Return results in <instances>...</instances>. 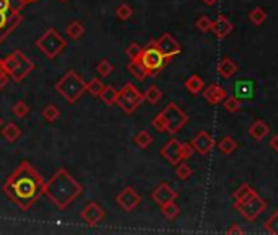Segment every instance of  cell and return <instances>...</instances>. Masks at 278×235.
Masks as SVG:
<instances>
[{"label": "cell", "mask_w": 278, "mask_h": 235, "mask_svg": "<svg viewBox=\"0 0 278 235\" xmlns=\"http://www.w3.org/2000/svg\"><path fill=\"white\" fill-rule=\"evenodd\" d=\"M252 92H254V83L250 80H239L234 87V97L236 98H246L250 100L252 98Z\"/></svg>", "instance_id": "20"}, {"label": "cell", "mask_w": 278, "mask_h": 235, "mask_svg": "<svg viewBox=\"0 0 278 235\" xmlns=\"http://www.w3.org/2000/svg\"><path fill=\"white\" fill-rule=\"evenodd\" d=\"M21 23L20 10H10V12H0V43Z\"/></svg>", "instance_id": "11"}, {"label": "cell", "mask_w": 278, "mask_h": 235, "mask_svg": "<svg viewBox=\"0 0 278 235\" xmlns=\"http://www.w3.org/2000/svg\"><path fill=\"white\" fill-rule=\"evenodd\" d=\"M0 72H5V67H3V59H0Z\"/></svg>", "instance_id": "51"}, {"label": "cell", "mask_w": 278, "mask_h": 235, "mask_svg": "<svg viewBox=\"0 0 278 235\" xmlns=\"http://www.w3.org/2000/svg\"><path fill=\"white\" fill-rule=\"evenodd\" d=\"M193 154V147L190 144H187V142H182V159L183 160H187V159H190Z\"/></svg>", "instance_id": "45"}, {"label": "cell", "mask_w": 278, "mask_h": 235, "mask_svg": "<svg viewBox=\"0 0 278 235\" xmlns=\"http://www.w3.org/2000/svg\"><path fill=\"white\" fill-rule=\"evenodd\" d=\"M0 126H2V119H0Z\"/></svg>", "instance_id": "53"}, {"label": "cell", "mask_w": 278, "mask_h": 235, "mask_svg": "<svg viewBox=\"0 0 278 235\" xmlns=\"http://www.w3.org/2000/svg\"><path fill=\"white\" fill-rule=\"evenodd\" d=\"M249 20H250V23L255 25V26L264 25L265 20H267V12L262 7H255L249 12Z\"/></svg>", "instance_id": "27"}, {"label": "cell", "mask_w": 278, "mask_h": 235, "mask_svg": "<svg viewBox=\"0 0 278 235\" xmlns=\"http://www.w3.org/2000/svg\"><path fill=\"white\" fill-rule=\"evenodd\" d=\"M102 88H103V83L100 82L98 78H93V80L85 83V92L90 93L92 97H98L100 92H102Z\"/></svg>", "instance_id": "38"}, {"label": "cell", "mask_w": 278, "mask_h": 235, "mask_svg": "<svg viewBox=\"0 0 278 235\" xmlns=\"http://www.w3.org/2000/svg\"><path fill=\"white\" fill-rule=\"evenodd\" d=\"M190 145L193 147V150H197L198 154L208 155L211 150H213V147H214V139L211 137L207 131H200L197 136L192 139Z\"/></svg>", "instance_id": "14"}, {"label": "cell", "mask_w": 278, "mask_h": 235, "mask_svg": "<svg viewBox=\"0 0 278 235\" xmlns=\"http://www.w3.org/2000/svg\"><path fill=\"white\" fill-rule=\"evenodd\" d=\"M222 105H224V110L229 111V113H237L241 110V102H239V98H236L234 95L232 97H226L222 100Z\"/></svg>", "instance_id": "35"}, {"label": "cell", "mask_w": 278, "mask_h": 235, "mask_svg": "<svg viewBox=\"0 0 278 235\" xmlns=\"http://www.w3.org/2000/svg\"><path fill=\"white\" fill-rule=\"evenodd\" d=\"M12 113L16 116V118H26L30 115V106H28L23 100H20V102H16L12 108Z\"/></svg>", "instance_id": "37"}, {"label": "cell", "mask_w": 278, "mask_h": 235, "mask_svg": "<svg viewBox=\"0 0 278 235\" xmlns=\"http://www.w3.org/2000/svg\"><path fill=\"white\" fill-rule=\"evenodd\" d=\"M20 0H0V12H10V10H21Z\"/></svg>", "instance_id": "41"}, {"label": "cell", "mask_w": 278, "mask_h": 235, "mask_svg": "<svg viewBox=\"0 0 278 235\" xmlns=\"http://www.w3.org/2000/svg\"><path fill=\"white\" fill-rule=\"evenodd\" d=\"M66 31H68V35H69L72 39H80V38L83 36V33H85V26H83L82 21L74 20V21H70V23L68 25V28H66Z\"/></svg>", "instance_id": "26"}, {"label": "cell", "mask_w": 278, "mask_h": 235, "mask_svg": "<svg viewBox=\"0 0 278 235\" xmlns=\"http://www.w3.org/2000/svg\"><path fill=\"white\" fill-rule=\"evenodd\" d=\"M237 72V64L231 58H222L218 64V74L222 78H231Z\"/></svg>", "instance_id": "19"}, {"label": "cell", "mask_w": 278, "mask_h": 235, "mask_svg": "<svg viewBox=\"0 0 278 235\" xmlns=\"http://www.w3.org/2000/svg\"><path fill=\"white\" fill-rule=\"evenodd\" d=\"M41 115H43V118L48 122H54L61 116V111L58 110V106H56V105H46Z\"/></svg>", "instance_id": "33"}, {"label": "cell", "mask_w": 278, "mask_h": 235, "mask_svg": "<svg viewBox=\"0 0 278 235\" xmlns=\"http://www.w3.org/2000/svg\"><path fill=\"white\" fill-rule=\"evenodd\" d=\"M3 67L10 78H13L15 82H21L35 70V62L30 58H26L20 49H16L7 58H3Z\"/></svg>", "instance_id": "3"}, {"label": "cell", "mask_w": 278, "mask_h": 235, "mask_svg": "<svg viewBox=\"0 0 278 235\" xmlns=\"http://www.w3.org/2000/svg\"><path fill=\"white\" fill-rule=\"evenodd\" d=\"M160 154H162V157L169 162L170 165L180 164V162L183 160L182 159V142H179L177 139H170V141L162 147Z\"/></svg>", "instance_id": "15"}, {"label": "cell", "mask_w": 278, "mask_h": 235, "mask_svg": "<svg viewBox=\"0 0 278 235\" xmlns=\"http://www.w3.org/2000/svg\"><path fill=\"white\" fill-rule=\"evenodd\" d=\"M113 64L110 62V60L107 59H103V60H100V62L97 64V72H98V75L100 77H108L111 72H113Z\"/></svg>", "instance_id": "39"}, {"label": "cell", "mask_w": 278, "mask_h": 235, "mask_svg": "<svg viewBox=\"0 0 278 235\" xmlns=\"http://www.w3.org/2000/svg\"><path fill=\"white\" fill-rule=\"evenodd\" d=\"M149 44H152V46L157 48L159 53L162 54L167 60L172 59V58H175V56L180 54V51H182L180 43L177 41V39L172 36L170 33H164V35L160 36L157 41H154V39H152Z\"/></svg>", "instance_id": "10"}, {"label": "cell", "mask_w": 278, "mask_h": 235, "mask_svg": "<svg viewBox=\"0 0 278 235\" xmlns=\"http://www.w3.org/2000/svg\"><path fill=\"white\" fill-rule=\"evenodd\" d=\"M185 88L188 92H190L192 95H198V93H202L203 92V88H205V82H203V78L200 77L198 74H193L187 78V82H185Z\"/></svg>", "instance_id": "23"}, {"label": "cell", "mask_w": 278, "mask_h": 235, "mask_svg": "<svg viewBox=\"0 0 278 235\" xmlns=\"http://www.w3.org/2000/svg\"><path fill=\"white\" fill-rule=\"evenodd\" d=\"M54 88L66 102L74 105L79 102V98L85 93V82H83L74 70H69L63 78H59V82L56 83Z\"/></svg>", "instance_id": "4"}, {"label": "cell", "mask_w": 278, "mask_h": 235, "mask_svg": "<svg viewBox=\"0 0 278 235\" xmlns=\"http://www.w3.org/2000/svg\"><path fill=\"white\" fill-rule=\"evenodd\" d=\"M141 53H142V48L139 46L138 43H133V44H130V46L126 48V56H128V58H130L131 60H133V59H139V56H141Z\"/></svg>", "instance_id": "43"}, {"label": "cell", "mask_w": 278, "mask_h": 235, "mask_svg": "<svg viewBox=\"0 0 278 235\" xmlns=\"http://www.w3.org/2000/svg\"><path fill=\"white\" fill-rule=\"evenodd\" d=\"M202 2L205 3V5H208V7H213L214 3H218L219 0H202Z\"/></svg>", "instance_id": "49"}, {"label": "cell", "mask_w": 278, "mask_h": 235, "mask_svg": "<svg viewBox=\"0 0 278 235\" xmlns=\"http://www.w3.org/2000/svg\"><path fill=\"white\" fill-rule=\"evenodd\" d=\"M254 194H255V191L252 189V186L247 184V183H244L234 191V201H246V199L250 198V196H254Z\"/></svg>", "instance_id": "32"}, {"label": "cell", "mask_w": 278, "mask_h": 235, "mask_svg": "<svg viewBox=\"0 0 278 235\" xmlns=\"http://www.w3.org/2000/svg\"><path fill=\"white\" fill-rule=\"evenodd\" d=\"M142 95L146 102H149L151 105H157L160 102V98H162V90H160L157 85H151L146 90V93H142Z\"/></svg>", "instance_id": "28"}, {"label": "cell", "mask_w": 278, "mask_h": 235, "mask_svg": "<svg viewBox=\"0 0 278 235\" xmlns=\"http://www.w3.org/2000/svg\"><path fill=\"white\" fill-rule=\"evenodd\" d=\"M232 28L234 26H232V23L226 18L224 15H219L218 18L211 23V31H213V35L218 39H224L227 35H231Z\"/></svg>", "instance_id": "18"}, {"label": "cell", "mask_w": 278, "mask_h": 235, "mask_svg": "<svg viewBox=\"0 0 278 235\" xmlns=\"http://www.w3.org/2000/svg\"><path fill=\"white\" fill-rule=\"evenodd\" d=\"M152 127H154V129H157L159 132H165L167 124H165V119H164V115H162V113H159V115L154 116V119H152Z\"/></svg>", "instance_id": "44"}, {"label": "cell", "mask_w": 278, "mask_h": 235, "mask_svg": "<svg viewBox=\"0 0 278 235\" xmlns=\"http://www.w3.org/2000/svg\"><path fill=\"white\" fill-rule=\"evenodd\" d=\"M115 13H116V16H118L120 20L126 21V20H130V18H131V15H133V8H131L128 3H121L120 7H116Z\"/></svg>", "instance_id": "40"}, {"label": "cell", "mask_w": 278, "mask_h": 235, "mask_svg": "<svg viewBox=\"0 0 278 235\" xmlns=\"http://www.w3.org/2000/svg\"><path fill=\"white\" fill-rule=\"evenodd\" d=\"M270 147L275 150V152H278V134L277 136L272 137V141H270Z\"/></svg>", "instance_id": "48"}, {"label": "cell", "mask_w": 278, "mask_h": 235, "mask_svg": "<svg viewBox=\"0 0 278 235\" xmlns=\"http://www.w3.org/2000/svg\"><path fill=\"white\" fill-rule=\"evenodd\" d=\"M80 217L88 224V226H97L98 222L103 221L105 211H103V208L98 203H95V201H90V203H88L85 208L82 209Z\"/></svg>", "instance_id": "13"}, {"label": "cell", "mask_w": 278, "mask_h": 235, "mask_svg": "<svg viewBox=\"0 0 278 235\" xmlns=\"http://www.w3.org/2000/svg\"><path fill=\"white\" fill-rule=\"evenodd\" d=\"M59 2H68V0H59Z\"/></svg>", "instance_id": "52"}, {"label": "cell", "mask_w": 278, "mask_h": 235, "mask_svg": "<svg viewBox=\"0 0 278 235\" xmlns=\"http://www.w3.org/2000/svg\"><path fill=\"white\" fill-rule=\"evenodd\" d=\"M152 142H154V137L146 129L139 131L135 136V144L138 145V147H141V149H147Z\"/></svg>", "instance_id": "31"}, {"label": "cell", "mask_w": 278, "mask_h": 235, "mask_svg": "<svg viewBox=\"0 0 278 235\" xmlns=\"http://www.w3.org/2000/svg\"><path fill=\"white\" fill-rule=\"evenodd\" d=\"M203 97L209 105H219L222 103V100L227 97V92H226V88H222L218 83H211V85L205 88Z\"/></svg>", "instance_id": "17"}, {"label": "cell", "mask_w": 278, "mask_h": 235, "mask_svg": "<svg viewBox=\"0 0 278 235\" xmlns=\"http://www.w3.org/2000/svg\"><path fill=\"white\" fill-rule=\"evenodd\" d=\"M142 102H144V95L138 90L136 85L128 82L118 92V100H116L115 105H118L126 115H131V113H135L138 110V106Z\"/></svg>", "instance_id": "6"}, {"label": "cell", "mask_w": 278, "mask_h": 235, "mask_svg": "<svg viewBox=\"0 0 278 235\" xmlns=\"http://www.w3.org/2000/svg\"><path fill=\"white\" fill-rule=\"evenodd\" d=\"M2 136L7 139L8 142H15V141H18V139H20L21 129L15 124V122H8V124H5V127L2 129Z\"/></svg>", "instance_id": "25"}, {"label": "cell", "mask_w": 278, "mask_h": 235, "mask_svg": "<svg viewBox=\"0 0 278 235\" xmlns=\"http://www.w3.org/2000/svg\"><path fill=\"white\" fill-rule=\"evenodd\" d=\"M36 48L40 49L48 59H54L56 56H59L66 48H68V41H66L54 28H48V30L38 38Z\"/></svg>", "instance_id": "5"}, {"label": "cell", "mask_w": 278, "mask_h": 235, "mask_svg": "<svg viewBox=\"0 0 278 235\" xmlns=\"http://www.w3.org/2000/svg\"><path fill=\"white\" fill-rule=\"evenodd\" d=\"M44 181L43 176L23 160L16 169L7 176L3 183L5 196L16 204L21 211H28L38 199L44 194Z\"/></svg>", "instance_id": "1"}, {"label": "cell", "mask_w": 278, "mask_h": 235, "mask_svg": "<svg viewBox=\"0 0 278 235\" xmlns=\"http://www.w3.org/2000/svg\"><path fill=\"white\" fill-rule=\"evenodd\" d=\"M139 203H141V196H139V193L136 189H133L131 186H126L123 191L116 196V204H118L125 212H131L133 209H136Z\"/></svg>", "instance_id": "12"}, {"label": "cell", "mask_w": 278, "mask_h": 235, "mask_svg": "<svg viewBox=\"0 0 278 235\" xmlns=\"http://www.w3.org/2000/svg\"><path fill=\"white\" fill-rule=\"evenodd\" d=\"M8 80H10V77H8L7 72H0V90H2L5 85H7Z\"/></svg>", "instance_id": "46"}, {"label": "cell", "mask_w": 278, "mask_h": 235, "mask_svg": "<svg viewBox=\"0 0 278 235\" xmlns=\"http://www.w3.org/2000/svg\"><path fill=\"white\" fill-rule=\"evenodd\" d=\"M98 98L102 100L103 103H107L108 106L115 105L116 100H118V90L113 85H103L102 92H100Z\"/></svg>", "instance_id": "24"}, {"label": "cell", "mask_w": 278, "mask_h": 235, "mask_svg": "<svg viewBox=\"0 0 278 235\" xmlns=\"http://www.w3.org/2000/svg\"><path fill=\"white\" fill-rule=\"evenodd\" d=\"M44 194L56 208L64 211L82 194V184L66 169H59L44 183Z\"/></svg>", "instance_id": "2"}, {"label": "cell", "mask_w": 278, "mask_h": 235, "mask_svg": "<svg viewBox=\"0 0 278 235\" xmlns=\"http://www.w3.org/2000/svg\"><path fill=\"white\" fill-rule=\"evenodd\" d=\"M218 147H219V150H221L222 154L231 155V154L237 149V142H236L231 136H224V137H222L221 141H219Z\"/></svg>", "instance_id": "29"}, {"label": "cell", "mask_w": 278, "mask_h": 235, "mask_svg": "<svg viewBox=\"0 0 278 235\" xmlns=\"http://www.w3.org/2000/svg\"><path fill=\"white\" fill-rule=\"evenodd\" d=\"M128 72L136 78L138 82L146 80V77H149L147 70L144 69V65L139 62V59H133L130 64H128Z\"/></svg>", "instance_id": "22"}, {"label": "cell", "mask_w": 278, "mask_h": 235, "mask_svg": "<svg viewBox=\"0 0 278 235\" xmlns=\"http://www.w3.org/2000/svg\"><path fill=\"white\" fill-rule=\"evenodd\" d=\"M175 198H177V191L169 183H160L152 191V201L159 206L170 203V201H175Z\"/></svg>", "instance_id": "16"}, {"label": "cell", "mask_w": 278, "mask_h": 235, "mask_svg": "<svg viewBox=\"0 0 278 235\" xmlns=\"http://www.w3.org/2000/svg\"><path fill=\"white\" fill-rule=\"evenodd\" d=\"M211 23H213V21H211L208 16H200V18L197 20V23H195V26H197V30L198 31H202V33H208V31H211Z\"/></svg>", "instance_id": "42"}, {"label": "cell", "mask_w": 278, "mask_h": 235, "mask_svg": "<svg viewBox=\"0 0 278 235\" xmlns=\"http://www.w3.org/2000/svg\"><path fill=\"white\" fill-rule=\"evenodd\" d=\"M227 234H244V229H241L237 224H234V226H231L227 229Z\"/></svg>", "instance_id": "47"}, {"label": "cell", "mask_w": 278, "mask_h": 235, "mask_svg": "<svg viewBox=\"0 0 278 235\" xmlns=\"http://www.w3.org/2000/svg\"><path fill=\"white\" fill-rule=\"evenodd\" d=\"M267 208V203L255 193L246 201H234V209L241 214L246 221H255Z\"/></svg>", "instance_id": "7"}, {"label": "cell", "mask_w": 278, "mask_h": 235, "mask_svg": "<svg viewBox=\"0 0 278 235\" xmlns=\"http://www.w3.org/2000/svg\"><path fill=\"white\" fill-rule=\"evenodd\" d=\"M177 169H175V175L180 178V180H188V178L192 176V173H193V170H192V167L190 165H187L185 162H180V164H177L175 165Z\"/></svg>", "instance_id": "36"}, {"label": "cell", "mask_w": 278, "mask_h": 235, "mask_svg": "<svg viewBox=\"0 0 278 235\" xmlns=\"http://www.w3.org/2000/svg\"><path fill=\"white\" fill-rule=\"evenodd\" d=\"M160 113L164 115V119L167 124V129H165L167 134H177L188 121V116L175 103H169Z\"/></svg>", "instance_id": "9"}, {"label": "cell", "mask_w": 278, "mask_h": 235, "mask_svg": "<svg viewBox=\"0 0 278 235\" xmlns=\"http://www.w3.org/2000/svg\"><path fill=\"white\" fill-rule=\"evenodd\" d=\"M139 62L144 65V69L147 70L149 75H155L165 67L167 59L159 53L157 48L149 44V48L142 49L141 56H139Z\"/></svg>", "instance_id": "8"}, {"label": "cell", "mask_w": 278, "mask_h": 235, "mask_svg": "<svg viewBox=\"0 0 278 235\" xmlns=\"http://www.w3.org/2000/svg\"><path fill=\"white\" fill-rule=\"evenodd\" d=\"M160 208H162V216L165 217V219H169V221H174L175 217L180 214V208L175 204V201L165 203V204L160 206Z\"/></svg>", "instance_id": "30"}, {"label": "cell", "mask_w": 278, "mask_h": 235, "mask_svg": "<svg viewBox=\"0 0 278 235\" xmlns=\"http://www.w3.org/2000/svg\"><path fill=\"white\" fill-rule=\"evenodd\" d=\"M36 0H20V3H21V7H25V5H28V3H35Z\"/></svg>", "instance_id": "50"}, {"label": "cell", "mask_w": 278, "mask_h": 235, "mask_svg": "<svg viewBox=\"0 0 278 235\" xmlns=\"http://www.w3.org/2000/svg\"><path fill=\"white\" fill-rule=\"evenodd\" d=\"M264 229L269 234H272V235H278V209L269 217V219L265 221Z\"/></svg>", "instance_id": "34"}, {"label": "cell", "mask_w": 278, "mask_h": 235, "mask_svg": "<svg viewBox=\"0 0 278 235\" xmlns=\"http://www.w3.org/2000/svg\"><path fill=\"white\" fill-rule=\"evenodd\" d=\"M269 132H270L269 126H267L262 119H257L252 126L249 127V134H250V137L255 139V141H262V139L267 137V134H269Z\"/></svg>", "instance_id": "21"}]
</instances>
